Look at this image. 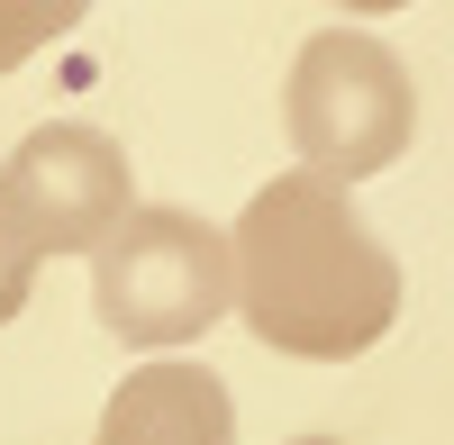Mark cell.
<instances>
[{
  "label": "cell",
  "mask_w": 454,
  "mask_h": 445,
  "mask_svg": "<svg viewBox=\"0 0 454 445\" xmlns=\"http://www.w3.org/2000/svg\"><path fill=\"white\" fill-rule=\"evenodd\" d=\"M91 309L119 346H192L237 309V237L192 209H128V228L91 254Z\"/></svg>",
  "instance_id": "cell-2"
},
{
  "label": "cell",
  "mask_w": 454,
  "mask_h": 445,
  "mask_svg": "<svg viewBox=\"0 0 454 445\" xmlns=\"http://www.w3.org/2000/svg\"><path fill=\"white\" fill-rule=\"evenodd\" d=\"M0 209L36 237V254H100L109 237L128 228L137 209V182L128 155L82 119H55V128H27L19 155L0 164Z\"/></svg>",
  "instance_id": "cell-4"
},
{
  "label": "cell",
  "mask_w": 454,
  "mask_h": 445,
  "mask_svg": "<svg viewBox=\"0 0 454 445\" xmlns=\"http://www.w3.org/2000/svg\"><path fill=\"white\" fill-rule=\"evenodd\" d=\"M91 19V0H0V73H19L27 55H46L55 36Z\"/></svg>",
  "instance_id": "cell-6"
},
{
  "label": "cell",
  "mask_w": 454,
  "mask_h": 445,
  "mask_svg": "<svg viewBox=\"0 0 454 445\" xmlns=\"http://www.w3.org/2000/svg\"><path fill=\"white\" fill-rule=\"evenodd\" d=\"M237 318L291 363H355L400 318V254L364 228L355 182L273 173L237 218Z\"/></svg>",
  "instance_id": "cell-1"
},
{
  "label": "cell",
  "mask_w": 454,
  "mask_h": 445,
  "mask_svg": "<svg viewBox=\"0 0 454 445\" xmlns=\"http://www.w3.org/2000/svg\"><path fill=\"white\" fill-rule=\"evenodd\" d=\"M282 128L300 145V164H318L336 182H372L409 155V128H419V91H409L400 55L364 27H318L309 46L291 55L282 82Z\"/></svg>",
  "instance_id": "cell-3"
},
{
  "label": "cell",
  "mask_w": 454,
  "mask_h": 445,
  "mask_svg": "<svg viewBox=\"0 0 454 445\" xmlns=\"http://www.w3.org/2000/svg\"><path fill=\"white\" fill-rule=\"evenodd\" d=\"M91 445H237V410L209 363H137V373L100 400Z\"/></svg>",
  "instance_id": "cell-5"
},
{
  "label": "cell",
  "mask_w": 454,
  "mask_h": 445,
  "mask_svg": "<svg viewBox=\"0 0 454 445\" xmlns=\"http://www.w3.org/2000/svg\"><path fill=\"white\" fill-rule=\"evenodd\" d=\"M36 273H46V254H36V237L19 228L10 209H0V327H10V318L27 309V291H36Z\"/></svg>",
  "instance_id": "cell-7"
},
{
  "label": "cell",
  "mask_w": 454,
  "mask_h": 445,
  "mask_svg": "<svg viewBox=\"0 0 454 445\" xmlns=\"http://www.w3.org/2000/svg\"><path fill=\"white\" fill-rule=\"evenodd\" d=\"M346 19H391V10H409V0H336Z\"/></svg>",
  "instance_id": "cell-8"
}]
</instances>
